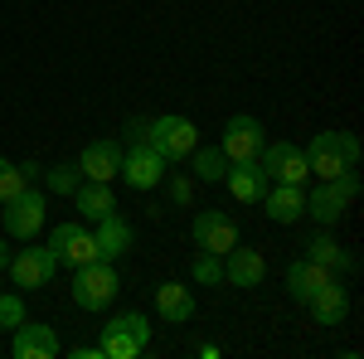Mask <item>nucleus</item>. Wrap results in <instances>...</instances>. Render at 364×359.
Here are the masks:
<instances>
[{"mask_svg":"<svg viewBox=\"0 0 364 359\" xmlns=\"http://www.w3.org/2000/svg\"><path fill=\"white\" fill-rule=\"evenodd\" d=\"M58 331L54 326H34V321H20L10 331V355L15 359H58Z\"/></svg>","mask_w":364,"mask_h":359,"instance_id":"10","label":"nucleus"},{"mask_svg":"<svg viewBox=\"0 0 364 359\" xmlns=\"http://www.w3.org/2000/svg\"><path fill=\"white\" fill-rule=\"evenodd\" d=\"M190 194H195V180H185V175H170V199H175V204H190Z\"/></svg>","mask_w":364,"mask_h":359,"instance_id":"29","label":"nucleus"},{"mask_svg":"<svg viewBox=\"0 0 364 359\" xmlns=\"http://www.w3.org/2000/svg\"><path fill=\"white\" fill-rule=\"evenodd\" d=\"M306 257L321 262V267H350V252L340 248L336 238H326V233H316V238L306 243Z\"/></svg>","mask_w":364,"mask_h":359,"instance_id":"24","label":"nucleus"},{"mask_svg":"<svg viewBox=\"0 0 364 359\" xmlns=\"http://www.w3.org/2000/svg\"><path fill=\"white\" fill-rule=\"evenodd\" d=\"M345 209H350V199L336 190V180H321V185L306 194V214H311L316 223H336Z\"/></svg>","mask_w":364,"mask_h":359,"instance_id":"21","label":"nucleus"},{"mask_svg":"<svg viewBox=\"0 0 364 359\" xmlns=\"http://www.w3.org/2000/svg\"><path fill=\"white\" fill-rule=\"evenodd\" d=\"M0 267H10V248H5V238H0Z\"/></svg>","mask_w":364,"mask_h":359,"instance_id":"32","label":"nucleus"},{"mask_svg":"<svg viewBox=\"0 0 364 359\" xmlns=\"http://www.w3.org/2000/svg\"><path fill=\"white\" fill-rule=\"evenodd\" d=\"M267 277V262H262V252L257 248H233L224 252V282H233V286H257Z\"/></svg>","mask_w":364,"mask_h":359,"instance_id":"14","label":"nucleus"},{"mask_svg":"<svg viewBox=\"0 0 364 359\" xmlns=\"http://www.w3.org/2000/svg\"><path fill=\"white\" fill-rule=\"evenodd\" d=\"M92 248H97V257H102V262H117L122 252L132 248V223L122 219V214L97 219V228H92Z\"/></svg>","mask_w":364,"mask_h":359,"instance_id":"15","label":"nucleus"},{"mask_svg":"<svg viewBox=\"0 0 364 359\" xmlns=\"http://www.w3.org/2000/svg\"><path fill=\"white\" fill-rule=\"evenodd\" d=\"M10 282L20 286V291H39V286H49L58 272V257L54 248H20V252H10Z\"/></svg>","mask_w":364,"mask_h":359,"instance_id":"5","label":"nucleus"},{"mask_svg":"<svg viewBox=\"0 0 364 359\" xmlns=\"http://www.w3.org/2000/svg\"><path fill=\"white\" fill-rule=\"evenodd\" d=\"M146 132H151V122H132V127H127V146H141Z\"/></svg>","mask_w":364,"mask_h":359,"instance_id":"31","label":"nucleus"},{"mask_svg":"<svg viewBox=\"0 0 364 359\" xmlns=\"http://www.w3.org/2000/svg\"><path fill=\"white\" fill-rule=\"evenodd\" d=\"M0 223H5V233H10V238H25V243H29V238L44 228V194L25 185L15 199H5V204H0Z\"/></svg>","mask_w":364,"mask_h":359,"instance_id":"3","label":"nucleus"},{"mask_svg":"<svg viewBox=\"0 0 364 359\" xmlns=\"http://www.w3.org/2000/svg\"><path fill=\"white\" fill-rule=\"evenodd\" d=\"M166 156L151 146V141H141V146H132V151H122V180L132 185V190H156V185H166Z\"/></svg>","mask_w":364,"mask_h":359,"instance_id":"4","label":"nucleus"},{"mask_svg":"<svg viewBox=\"0 0 364 359\" xmlns=\"http://www.w3.org/2000/svg\"><path fill=\"white\" fill-rule=\"evenodd\" d=\"M117 291H122V282H117L112 262L92 257V262H83V267H73V301L83 306V311H102V306H112Z\"/></svg>","mask_w":364,"mask_h":359,"instance_id":"2","label":"nucleus"},{"mask_svg":"<svg viewBox=\"0 0 364 359\" xmlns=\"http://www.w3.org/2000/svg\"><path fill=\"white\" fill-rule=\"evenodd\" d=\"M78 170H83V180H117V170H122V146H117V141H92V146H83Z\"/></svg>","mask_w":364,"mask_h":359,"instance_id":"16","label":"nucleus"},{"mask_svg":"<svg viewBox=\"0 0 364 359\" xmlns=\"http://www.w3.org/2000/svg\"><path fill=\"white\" fill-rule=\"evenodd\" d=\"M190 238H195V248L219 252V257H224V252L238 243V223L228 219V214H219V209H199V214H195V228H190Z\"/></svg>","mask_w":364,"mask_h":359,"instance_id":"9","label":"nucleus"},{"mask_svg":"<svg viewBox=\"0 0 364 359\" xmlns=\"http://www.w3.org/2000/svg\"><path fill=\"white\" fill-rule=\"evenodd\" d=\"M156 311H161V321H170V326H185V321L195 316V296H190V286H180V282H161V286H156Z\"/></svg>","mask_w":364,"mask_h":359,"instance_id":"20","label":"nucleus"},{"mask_svg":"<svg viewBox=\"0 0 364 359\" xmlns=\"http://www.w3.org/2000/svg\"><path fill=\"white\" fill-rule=\"evenodd\" d=\"M190 277H195L199 286H219V282H224V257H219V252H204V248H199V257L190 262Z\"/></svg>","mask_w":364,"mask_h":359,"instance_id":"25","label":"nucleus"},{"mask_svg":"<svg viewBox=\"0 0 364 359\" xmlns=\"http://www.w3.org/2000/svg\"><path fill=\"white\" fill-rule=\"evenodd\" d=\"M25 321V301L15 291H0V331H15Z\"/></svg>","mask_w":364,"mask_h":359,"instance_id":"28","label":"nucleus"},{"mask_svg":"<svg viewBox=\"0 0 364 359\" xmlns=\"http://www.w3.org/2000/svg\"><path fill=\"white\" fill-rule=\"evenodd\" d=\"M360 161V141L350 132H316L306 146V170L316 180H336L340 170H350Z\"/></svg>","mask_w":364,"mask_h":359,"instance_id":"1","label":"nucleus"},{"mask_svg":"<svg viewBox=\"0 0 364 359\" xmlns=\"http://www.w3.org/2000/svg\"><path fill=\"white\" fill-rule=\"evenodd\" d=\"M326 282H331V267H321V262H311V257H301V262H291V267H287V291H291L301 306H306Z\"/></svg>","mask_w":364,"mask_h":359,"instance_id":"18","label":"nucleus"},{"mask_svg":"<svg viewBox=\"0 0 364 359\" xmlns=\"http://www.w3.org/2000/svg\"><path fill=\"white\" fill-rule=\"evenodd\" d=\"M97 355H107V359H136L141 355V345L132 340V335H122V331H102V345H97Z\"/></svg>","mask_w":364,"mask_h":359,"instance_id":"26","label":"nucleus"},{"mask_svg":"<svg viewBox=\"0 0 364 359\" xmlns=\"http://www.w3.org/2000/svg\"><path fill=\"white\" fill-rule=\"evenodd\" d=\"M257 166L267 170V180H277V185H306V151H296L291 141H272V146H262L257 151Z\"/></svg>","mask_w":364,"mask_h":359,"instance_id":"7","label":"nucleus"},{"mask_svg":"<svg viewBox=\"0 0 364 359\" xmlns=\"http://www.w3.org/2000/svg\"><path fill=\"white\" fill-rule=\"evenodd\" d=\"M73 199H78V214H83L87 223L117 214V199H112V185H107V180H83V185L73 190Z\"/></svg>","mask_w":364,"mask_h":359,"instance_id":"19","label":"nucleus"},{"mask_svg":"<svg viewBox=\"0 0 364 359\" xmlns=\"http://www.w3.org/2000/svg\"><path fill=\"white\" fill-rule=\"evenodd\" d=\"M44 185L54 194H73L78 185H83V170L78 166H54V170H44Z\"/></svg>","mask_w":364,"mask_h":359,"instance_id":"27","label":"nucleus"},{"mask_svg":"<svg viewBox=\"0 0 364 359\" xmlns=\"http://www.w3.org/2000/svg\"><path fill=\"white\" fill-rule=\"evenodd\" d=\"M49 248H54V257L63 262V267H83V262H92V257H97L92 233H87L83 223H58L54 233H49Z\"/></svg>","mask_w":364,"mask_h":359,"instance_id":"11","label":"nucleus"},{"mask_svg":"<svg viewBox=\"0 0 364 359\" xmlns=\"http://www.w3.org/2000/svg\"><path fill=\"white\" fill-rule=\"evenodd\" d=\"M146 141H151L166 161H185V156L199 146V132H195L190 117H156L151 132H146Z\"/></svg>","mask_w":364,"mask_h":359,"instance_id":"6","label":"nucleus"},{"mask_svg":"<svg viewBox=\"0 0 364 359\" xmlns=\"http://www.w3.org/2000/svg\"><path fill=\"white\" fill-rule=\"evenodd\" d=\"M34 175H39V166H29V161H25V166H10V161L0 156V204H5V199H15Z\"/></svg>","mask_w":364,"mask_h":359,"instance_id":"23","label":"nucleus"},{"mask_svg":"<svg viewBox=\"0 0 364 359\" xmlns=\"http://www.w3.org/2000/svg\"><path fill=\"white\" fill-rule=\"evenodd\" d=\"M262 204H267V219L277 223H296L301 214H306V190L301 185H267V194H262Z\"/></svg>","mask_w":364,"mask_h":359,"instance_id":"17","label":"nucleus"},{"mask_svg":"<svg viewBox=\"0 0 364 359\" xmlns=\"http://www.w3.org/2000/svg\"><path fill=\"white\" fill-rule=\"evenodd\" d=\"M306 311H311V321H316V326H340V321L350 316V291L331 277V282H326V286L306 301Z\"/></svg>","mask_w":364,"mask_h":359,"instance_id":"13","label":"nucleus"},{"mask_svg":"<svg viewBox=\"0 0 364 359\" xmlns=\"http://www.w3.org/2000/svg\"><path fill=\"white\" fill-rule=\"evenodd\" d=\"M262 146H267V136H262V122H257V117H233V122L224 127V136H219V151L228 156V166L257 161Z\"/></svg>","mask_w":364,"mask_h":359,"instance_id":"8","label":"nucleus"},{"mask_svg":"<svg viewBox=\"0 0 364 359\" xmlns=\"http://www.w3.org/2000/svg\"><path fill=\"white\" fill-rule=\"evenodd\" d=\"M336 190L345 194V199H355V194H360V175H355V166H350V170H340V175H336Z\"/></svg>","mask_w":364,"mask_h":359,"instance_id":"30","label":"nucleus"},{"mask_svg":"<svg viewBox=\"0 0 364 359\" xmlns=\"http://www.w3.org/2000/svg\"><path fill=\"white\" fill-rule=\"evenodd\" d=\"M224 185H228V194L238 199V204H257L262 194H267V170L257 166V161H238V166H228V175H224Z\"/></svg>","mask_w":364,"mask_h":359,"instance_id":"12","label":"nucleus"},{"mask_svg":"<svg viewBox=\"0 0 364 359\" xmlns=\"http://www.w3.org/2000/svg\"><path fill=\"white\" fill-rule=\"evenodd\" d=\"M190 161H195V180H204V185H219V180L228 175V156L219 151V146H195Z\"/></svg>","mask_w":364,"mask_h":359,"instance_id":"22","label":"nucleus"}]
</instances>
